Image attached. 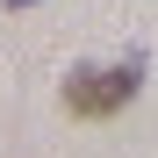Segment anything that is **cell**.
<instances>
[{
    "mask_svg": "<svg viewBox=\"0 0 158 158\" xmlns=\"http://www.w3.org/2000/svg\"><path fill=\"white\" fill-rule=\"evenodd\" d=\"M137 86H144V65H137V58H122V65H79V72L65 79V108L86 115V122H101V115L129 108Z\"/></svg>",
    "mask_w": 158,
    "mask_h": 158,
    "instance_id": "cell-1",
    "label": "cell"
}]
</instances>
